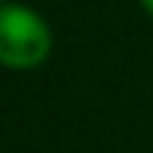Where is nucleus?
<instances>
[{
  "instance_id": "2",
  "label": "nucleus",
  "mask_w": 153,
  "mask_h": 153,
  "mask_svg": "<svg viewBox=\"0 0 153 153\" xmlns=\"http://www.w3.org/2000/svg\"><path fill=\"white\" fill-rule=\"evenodd\" d=\"M141 6H144L147 13H150V16H153V0H141Z\"/></svg>"
},
{
  "instance_id": "1",
  "label": "nucleus",
  "mask_w": 153,
  "mask_h": 153,
  "mask_svg": "<svg viewBox=\"0 0 153 153\" xmlns=\"http://www.w3.org/2000/svg\"><path fill=\"white\" fill-rule=\"evenodd\" d=\"M50 28L28 6L0 3V66L6 69H38L50 56Z\"/></svg>"
}]
</instances>
